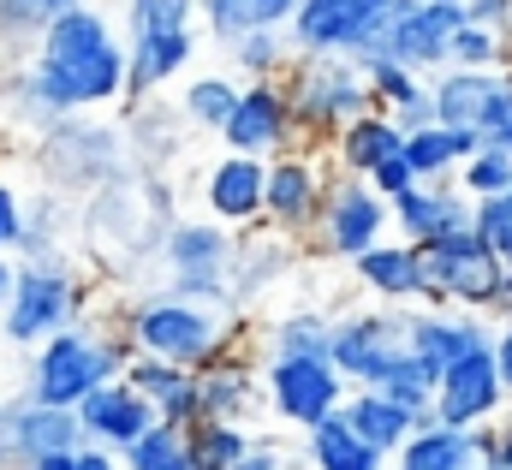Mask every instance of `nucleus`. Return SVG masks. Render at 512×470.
Listing matches in <instances>:
<instances>
[{
  "label": "nucleus",
  "mask_w": 512,
  "mask_h": 470,
  "mask_svg": "<svg viewBox=\"0 0 512 470\" xmlns=\"http://www.w3.org/2000/svg\"><path fill=\"white\" fill-rule=\"evenodd\" d=\"M477 435H465V429H441V423H417L405 441H399V453L387 459V470H477Z\"/></svg>",
  "instance_id": "27"
},
{
  "label": "nucleus",
  "mask_w": 512,
  "mask_h": 470,
  "mask_svg": "<svg viewBox=\"0 0 512 470\" xmlns=\"http://www.w3.org/2000/svg\"><path fill=\"white\" fill-rule=\"evenodd\" d=\"M78 0H0V36H42Z\"/></svg>",
  "instance_id": "39"
},
{
  "label": "nucleus",
  "mask_w": 512,
  "mask_h": 470,
  "mask_svg": "<svg viewBox=\"0 0 512 470\" xmlns=\"http://www.w3.org/2000/svg\"><path fill=\"white\" fill-rule=\"evenodd\" d=\"M72 470H120V459H114L108 447H90V441H78V453H72Z\"/></svg>",
  "instance_id": "47"
},
{
  "label": "nucleus",
  "mask_w": 512,
  "mask_h": 470,
  "mask_svg": "<svg viewBox=\"0 0 512 470\" xmlns=\"http://www.w3.org/2000/svg\"><path fill=\"white\" fill-rule=\"evenodd\" d=\"M328 179H334V167H328V155L322 149H286V155H274V161H262V221H268V233L280 238H310L316 227V209H322V197H328Z\"/></svg>",
  "instance_id": "11"
},
{
  "label": "nucleus",
  "mask_w": 512,
  "mask_h": 470,
  "mask_svg": "<svg viewBox=\"0 0 512 470\" xmlns=\"http://www.w3.org/2000/svg\"><path fill=\"white\" fill-rule=\"evenodd\" d=\"M405 149V137H399V125L387 114H358L334 143H328V167L340 173V179H370L382 161H393Z\"/></svg>",
  "instance_id": "25"
},
{
  "label": "nucleus",
  "mask_w": 512,
  "mask_h": 470,
  "mask_svg": "<svg viewBox=\"0 0 512 470\" xmlns=\"http://www.w3.org/2000/svg\"><path fill=\"white\" fill-rule=\"evenodd\" d=\"M304 447H310V470H387L382 453H370L340 417H328V423H316L310 435H304Z\"/></svg>",
  "instance_id": "30"
},
{
  "label": "nucleus",
  "mask_w": 512,
  "mask_h": 470,
  "mask_svg": "<svg viewBox=\"0 0 512 470\" xmlns=\"http://www.w3.org/2000/svg\"><path fill=\"white\" fill-rule=\"evenodd\" d=\"M447 66H459V72H501V66H507V42H501V30L459 24V30H453V48H447Z\"/></svg>",
  "instance_id": "37"
},
{
  "label": "nucleus",
  "mask_w": 512,
  "mask_h": 470,
  "mask_svg": "<svg viewBox=\"0 0 512 470\" xmlns=\"http://www.w3.org/2000/svg\"><path fill=\"white\" fill-rule=\"evenodd\" d=\"M161 262H167V298L185 304H209V310H233L227 298V274H233V233L209 227V221H173L161 238ZM239 316V310H233Z\"/></svg>",
  "instance_id": "9"
},
{
  "label": "nucleus",
  "mask_w": 512,
  "mask_h": 470,
  "mask_svg": "<svg viewBox=\"0 0 512 470\" xmlns=\"http://www.w3.org/2000/svg\"><path fill=\"white\" fill-rule=\"evenodd\" d=\"M310 238L322 244V256H334V262H358L364 250H376L387 238V203L364 185V179H328V197H322V209H316V227Z\"/></svg>",
  "instance_id": "13"
},
{
  "label": "nucleus",
  "mask_w": 512,
  "mask_h": 470,
  "mask_svg": "<svg viewBox=\"0 0 512 470\" xmlns=\"http://www.w3.org/2000/svg\"><path fill=\"white\" fill-rule=\"evenodd\" d=\"M387 227H399V244L423 250L447 233H471V203L453 191V179H435V185H411L387 203Z\"/></svg>",
  "instance_id": "19"
},
{
  "label": "nucleus",
  "mask_w": 512,
  "mask_h": 470,
  "mask_svg": "<svg viewBox=\"0 0 512 470\" xmlns=\"http://www.w3.org/2000/svg\"><path fill=\"white\" fill-rule=\"evenodd\" d=\"M262 405H268L286 429L310 435L316 423L340 417L346 381L334 375L328 357H268V363H262Z\"/></svg>",
  "instance_id": "12"
},
{
  "label": "nucleus",
  "mask_w": 512,
  "mask_h": 470,
  "mask_svg": "<svg viewBox=\"0 0 512 470\" xmlns=\"http://www.w3.org/2000/svg\"><path fill=\"white\" fill-rule=\"evenodd\" d=\"M489 316H471V310H411L405 316V357L435 381L447 375L459 357L483 352L489 346Z\"/></svg>",
  "instance_id": "17"
},
{
  "label": "nucleus",
  "mask_w": 512,
  "mask_h": 470,
  "mask_svg": "<svg viewBox=\"0 0 512 470\" xmlns=\"http://www.w3.org/2000/svg\"><path fill=\"white\" fill-rule=\"evenodd\" d=\"M387 0H298L292 24H286V42L292 54H340V60H358L376 18H382Z\"/></svg>",
  "instance_id": "15"
},
{
  "label": "nucleus",
  "mask_w": 512,
  "mask_h": 470,
  "mask_svg": "<svg viewBox=\"0 0 512 470\" xmlns=\"http://www.w3.org/2000/svg\"><path fill=\"white\" fill-rule=\"evenodd\" d=\"M483 137H471V131H441V125H423V131H405V167H411V179L417 185H435V179H447V173H459L465 167V155L477 149Z\"/></svg>",
  "instance_id": "29"
},
{
  "label": "nucleus",
  "mask_w": 512,
  "mask_h": 470,
  "mask_svg": "<svg viewBox=\"0 0 512 470\" xmlns=\"http://www.w3.org/2000/svg\"><path fill=\"white\" fill-rule=\"evenodd\" d=\"M268 357H328V316L292 310L268 328Z\"/></svg>",
  "instance_id": "36"
},
{
  "label": "nucleus",
  "mask_w": 512,
  "mask_h": 470,
  "mask_svg": "<svg viewBox=\"0 0 512 470\" xmlns=\"http://www.w3.org/2000/svg\"><path fill=\"white\" fill-rule=\"evenodd\" d=\"M120 381L149 405L155 423H167V429H191L197 423V375L191 369H173V363H155V357L131 352L126 369H120Z\"/></svg>",
  "instance_id": "22"
},
{
  "label": "nucleus",
  "mask_w": 512,
  "mask_h": 470,
  "mask_svg": "<svg viewBox=\"0 0 512 470\" xmlns=\"http://www.w3.org/2000/svg\"><path fill=\"white\" fill-rule=\"evenodd\" d=\"M340 423L370 447V453H382V459H393L399 453V441L423 423V417H411V411H399L393 399H382L376 387H352L346 393V405H340Z\"/></svg>",
  "instance_id": "26"
},
{
  "label": "nucleus",
  "mask_w": 512,
  "mask_h": 470,
  "mask_svg": "<svg viewBox=\"0 0 512 470\" xmlns=\"http://www.w3.org/2000/svg\"><path fill=\"white\" fill-rule=\"evenodd\" d=\"M495 417H507V387H501V375H495V357L489 346L471 357H459L447 375H435V387H429V423H441V429H489Z\"/></svg>",
  "instance_id": "14"
},
{
  "label": "nucleus",
  "mask_w": 512,
  "mask_h": 470,
  "mask_svg": "<svg viewBox=\"0 0 512 470\" xmlns=\"http://www.w3.org/2000/svg\"><path fill=\"white\" fill-rule=\"evenodd\" d=\"M126 334L120 328H96V322H72L54 340L36 346V369H30V405L48 411H78L96 387H108L126 369Z\"/></svg>",
  "instance_id": "3"
},
{
  "label": "nucleus",
  "mask_w": 512,
  "mask_h": 470,
  "mask_svg": "<svg viewBox=\"0 0 512 470\" xmlns=\"http://www.w3.org/2000/svg\"><path fill=\"white\" fill-rule=\"evenodd\" d=\"M280 90H286L292 131H304V143H334L358 114H370L364 66L340 54H292Z\"/></svg>",
  "instance_id": "5"
},
{
  "label": "nucleus",
  "mask_w": 512,
  "mask_h": 470,
  "mask_svg": "<svg viewBox=\"0 0 512 470\" xmlns=\"http://www.w3.org/2000/svg\"><path fill=\"white\" fill-rule=\"evenodd\" d=\"M459 12H465V24H477V30H507L512 0H459Z\"/></svg>",
  "instance_id": "43"
},
{
  "label": "nucleus",
  "mask_w": 512,
  "mask_h": 470,
  "mask_svg": "<svg viewBox=\"0 0 512 470\" xmlns=\"http://www.w3.org/2000/svg\"><path fill=\"white\" fill-rule=\"evenodd\" d=\"M6 286H12V262L0 256V304H6Z\"/></svg>",
  "instance_id": "49"
},
{
  "label": "nucleus",
  "mask_w": 512,
  "mask_h": 470,
  "mask_svg": "<svg viewBox=\"0 0 512 470\" xmlns=\"http://www.w3.org/2000/svg\"><path fill=\"white\" fill-rule=\"evenodd\" d=\"M352 274H358V286H364L376 304H387V310H423V262H417L411 244L382 238L376 250H364V256L352 262Z\"/></svg>",
  "instance_id": "23"
},
{
  "label": "nucleus",
  "mask_w": 512,
  "mask_h": 470,
  "mask_svg": "<svg viewBox=\"0 0 512 470\" xmlns=\"http://www.w3.org/2000/svg\"><path fill=\"white\" fill-rule=\"evenodd\" d=\"M262 411V375L239 352H227L221 363L197 369V423H233L251 429Z\"/></svg>",
  "instance_id": "20"
},
{
  "label": "nucleus",
  "mask_w": 512,
  "mask_h": 470,
  "mask_svg": "<svg viewBox=\"0 0 512 470\" xmlns=\"http://www.w3.org/2000/svg\"><path fill=\"white\" fill-rule=\"evenodd\" d=\"M84 298L90 292L66 262H18L12 286H6V304H0V328H6L12 346H42L60 328L84 322Z\"/></svg>",
  "instance_id": "7"
},
{
  "label": "nucleus",
  "mask_w": 512,
  "mask_h": 470,
  "mask_svg": "<svg viewBox=\"0 0 512 470\" xmlns=\"http://www.w3.org/2000/svg\"><path fill=\"white\" fill-rule=\"evenodd\" d=\"M489 357H495V375L512 399V316H501V328H489Z\"/></svg>",
  "instance_id": "44"
},
{
  "label": "nucleus",
  "mask_w": 512,
  "mask_h": 470,
  "mask_svg": "<svg viewBox=\"0 0 512 470\" xmlns=\"http://www.w3.org/2000/svg\"><path fill=\"white\" fill-rule=\"evenodd\" d=\"M429 387H435V381H429V375L405 357V363L387 375L382 387H376V393H382V399H393L399 411H411V417H429Z\"/></svg>",
  "instance_id": "40"
},
{
  "label": "nucleus",
  "mask_w": 512,
  "mask_h": 470,
  "mask_svg": "<svg viewBox=\"0 0 512 470\" xmlns=\"http://www.w3.org/2000/svg\"><path fill=\"white\" fill-rule=\"evenodd\" d=\"M126 346L137 357H155V363H173V369H209L227 352L245 346V328L233 310H209V304H185V298H137L120 322Z\"/></svg>",
  "instance_id": "2"
},
{
  "label": "nucleus",
  "mask_w": 512,
  "mask_h": 470,
  "mask_svg": "<svg viewBox=\"0 0 512 470\" xmlns=\"http://www.w3.org/2000/svg\"><path fill=\"white\" fill-rule=\"evenodd\" d=\"M24 108L48 119L84 114V108H114L126 102V48L120 30L108 24L102 6H66L42 36H36V66L18 78Z\"/></svg>",
  "instance_id": "1"
},
{
  "label": "nucleus",
  "mask_w": 512,
  "mask_h": 470,
  "mask_svg": "<svg viewBox=\"0 0 512 470\" xmlns=\"http://www.w3.org/2000/svg\"><path fill=\"white\" fill-rule=\"evenodd\" d=\"M423 262V310H471L489 316L501 304V268L471 233H447L417 250Z\"/></svg>",
  "instance_id": "8"
},
{
  "label": "nucleus",
  "mask_w": 512,
  "mask_h": 470,
  "mask_svg": "<svg viewBox=\"0 0 512 470\" xmlns=\"http://www.w3.org/2000/svg\"><path fill=\"white\" fill-rule=\"evenodd\" d=\"M191 441V470H233L251 453V429H233V423H191L185 429Z\"/></svg>",
  "instance_id": "33"
},
{
  "label": "nucleus",
  "mask_w": 512,
  "mask_h": 470,
  "mask_svg": "<svg viewBox=\"0 0 512 470\" xmlns=\"http://www.w3.org/2000/svg\"><path fill=\"white\" fill-rule=\"evenodd\" d=\"M227 143V155H245V161H274L292 149V114H286V90L280 84H239V102L227 125L215 131Z\"/></svg>",
  "instance_id": "16"
},
{
  "label": "nucleus",
  "mask_w": 512,
  "mask_h": 470,
  "mask_svg": "<svg viewBox=\"0 0 512 470\" xmlns=\"http://www.w3.org/2000/svg\"><path fill=\"white\" fill-rule=\"evenodd\" d=\"M477 435V459L489 470H512V417H495L489 429H471Z\"/></svg>",
  "instance_id": "41"
},
{
  "label": "nucleus",
  "mask_w": 512,
  "mask_h": 470,
  "mask_svg": "<svg viewBox=\"0 0 512 470\" xmlns=\"http://www.w3.org/2000/svg\"><path fill=\"white\" fill-rule=\"evenodd\" d=\"M459 24H465L459 0H387L364 54H358V66L387 60V66H405V72H417L429 84L447 66V48H453Z\"/></svg>",
  "instance_id": "6"
},
{
  "label": "nucleus",
  "mask_w": 512,
  "mask_h": 470,
  "mask_svg": "<svg viewBox=\"0 0 512 470\" xmlns=\"http://www.w3.org/2000/svg\"><path fill=\"white\" fill-rule=\"evenodd\" d=\"M227 60L245 84H280L292 66V42H286V30H256V36H239L227 48Z\"/></svg>",
  "instance_id": "31"
},
{
  "label": "nucleus",
  "mask_w": 512,
  "mask_h": 470,
  "mask_svg": "<svg viewBox=\"0 0 512 470\" xmlns=\"http://www.w3.org/2000/svg\"><path fill=\"white\" fill-rule=\"evenodd\" d=\"M197 0H126V30H120V48H126V96L131 102H149L161 84H173L191 54H197Z\"/></svg>",
  "instance_id": "4"
},
{
  "label": "nucleus",
  "mask_w": 512,
  "mask_h": 470,
  "mask_svg": "<svg viewBox=\"0 0 512 470\" xmlns=\"http://www.w3.org/2000/svg\"><path fill=\"white\" fill-rule=\"evenodd\" d=\"M203 209H209L215 227H251V221H262V161L221 155L203 173Z\"/></svg>",
  "instance_id": "24"
},
{
  "label": "nucleus",
  "mask_w": 512,
  "mask_h": 470,
  "mask_svg": "<svg viewBox=\"0 0 512 470\" xmlns=\"http://www.w3.org/2000/svg\"><path fill=\"white\" fill-rule=\"evenodd\" d=\"M233 470H286V453H280L274 441H251V453H245Z\"/></svg>",
  "instance_id": "46"
},
{
  "label": "nucleus",
  "mask_w": 512,
  "mask_h": 470,
  "mask_svg": "<svg viewBox=\"0 0 512 470\" xmlns=\"http://www.w3.org/2000/svg\"><path fill=\"white\" fill-rule=\"evenodd\" d=\"M453 191H459L465 203H483V197L512 191V155H507V149H495V143H477V149L465 155V167H459Z\"/></svg>",
  "instance_id": "34"
},
{
  "label": "nucleus",
  "mask_w": 512,
  "mask_h": 470,
  "mask_svg": "<svg viewBox=\"0 0 512 470\" xmlns=\"http://www.w3.org/2000/svg\"><path fill=\"white\" fill-rule=\"evenodd\" d=\"M477 470H489V465H477Z\"/></svg>",
  "instance_id": "51"
},
{
  "label": "nucleus",
  "mask_w": 512,
  "mask_h": 470,
  "mask_svg": "<svg viewBox=\"0 0 512 470\" xmlns=\"http://www.w3.org/2000/svg\"><path fill=\"white\" fill-rule=\"evenodd\" d=\"M120 470H191V441H185V429H167V423L143 429L126 453H120Z\"/></svg>",
  "instance_id": "35"
},
{
  "label": "nucleus",
  "mask_w": 512,
  "mask_h": 470,
  "mask_svg": "<svg viewBox=\"0 0 512 470\" xmlns=\"http://www.w3.org/2000/svg\"><path fill=\"white\" fill-rule=\"evenodd\" d=\"M471 238H477L495 262H512V191L471 203Z\"/></svg>",
  "instance_id": "38"
},
{
  "label": "nucleus",
  "mask_w": 512,
  "mask_h": 470,
  "mask_svg": "<svg viewBox=\"0 0 512 470\" xmlns=\"http://www.w3.org/2000/svg\"><path fill=\"white\" fill-rule=\"evenodd\" d=\"M501 84H507V90H501V114H495V125H489L483 143H495V149L512 155V66H501Z\"/></svg>",
  "instance_id": "45"
},
{
  "label": "nucleus",
  "mask_w": 512,
  "mask_h": 470,
  "mask_svg": "<svg viewBox=\"0 0 512 470\" xmlns=\"http://www.w3.org/2000/svg\"><path fill=\"white\" fill-rule=\"evenodd\" d=\"M501 72H459V66H441L429 78V125L441 131H471V137H489V125L501 114Z\"/></svg>",
  "instance_id": "18"
},
{
  "label": "nucleus",
  "mask_w": 512,
  "mask_h": 470,
  "mask_svg": "<svg viewBox=\"0 0 512 470\" xmlns=\"http://www.w3.org/2000/svg\"><path fill=\"white\" fill-rule=\"evenodd\" d=\"M405 316L411 310L376 304V310H352V316L328 322V363L346 381V393L352 387H382L405 363Z\"/></svg>",
  "instance_id": "10"
},
{
  "label": "nucleus",
  "mask_w": 512,
  "mask_h": 470,
  "mask_svg": "<svg viewBox=\"0 0 512 470\" xmlns=\"http://www.w3.org/2000/svg\"><path fill=\"white\" fill-rule=\"evenodd\" d=\"M18 233H24V197L12 191V179H0V256L18 250Z\"/></svg>",
  "instance_id": "42"
},
{
  "label": "nucleus",
  "mask_w": 512,
  "mask_h": 470,
  "mask_svg": "<svg viewBox=\"0 0 512 470\" xmlns=\"http://www.w3.org/2000/svg\"><path fill=\"white\" fill-rule=\"evenodd\" d=\"M495 316H512V262L501 268V304H495Z\"/></svg>",
  "instance_id": "48"
},
{
  "label": "nucleus",
  "mask_w": 512,
  "mask_h": 470,
  "mask_svg": "<svg viewBox=\"0 0 512 470\" xmlns=\"http://www.w3.org/2000/svg\"><path fill=\"white\" fill-rule=\"evenodd\" d=\"M233 102H239V78L233 72H197L185 84V96H179V114L191 119L197 131H221L227 114H233Z\"/></svg>",
  "instance_id": "32"
},
{
  "label": "nucleus",
  "mask_w": 512,
  "mask_h": 470,
  "mask_svg": "<svg viewBox=\"0 0 512 470\" xmlns=\"http://www.w3.org/2000/svg\"><path fill=\"white\" fill-rule=\"evenodd\" d=\"M501 42H507V66H512V12H507V30H501Z\"/></svg>",
  "instance_id": "50"
},
{
  "label": "nucleus",
  "mask_w": 512,
  "mask_h": 470,
  "mask_svg": "<svg viewBox=\"0 0 512 470\" xmlns=\"http://www.w3.org/2000/svg\"><path fill=\"white\" fill-rule=\"evenodd\" d=\"M72 417H78L84 441H90V447H108L114 459L126 453V447L137 441V435H143V429H155L149 405H143V399L131 393L126 381H120V375H114L108 387H96V393H90V399H84V405H78Z\"/></svg>",
  "instance_id": "21"
},
{
  "label": "nucleus",
  "mask_w": 512,
  "mask_h": 470,
  "mask_svg": "<svg viewBox=\"0 0 512 470\" xmlns=\"http://www.w3.org/2000/svg\"><path fill=\"white\" fill-rule=\"evenodd\" d=\"M203 24H209V42L233 48L239 36H256V30H286L298 0H197Z\"/></svg>",
  "instance_id": "28"
}]
</instances>
